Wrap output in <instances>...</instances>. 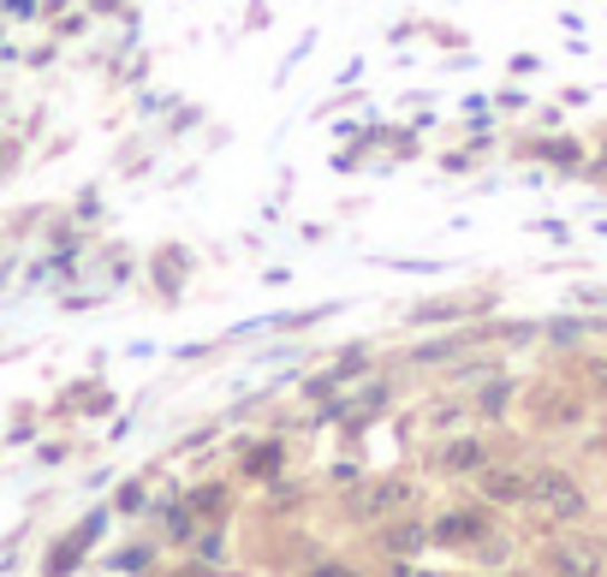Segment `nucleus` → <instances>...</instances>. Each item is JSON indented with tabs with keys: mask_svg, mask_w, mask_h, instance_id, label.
Returning <instances> with one entry per match:
<instances>
[{
	"mask_svg": "<svg viewBox=\"0 0 607 577\" xmlns=\"http://www.w3.org/2000/svg\"><path fill=\"white\" fill-rule=\"evenodd\" d=\"M423 524H405V518H399V524H388V536H381V548H388V554H399V559H405L411 548H423Z\"/></svg>",
	"mask_w": 607,
	"mask_h": 577,
	"instance_id": "obj_3",
	"label": "nucleus"
},
{
	"mask_svg": "<svg viewBox=\"0 0 607 577\" xmlns=\"http://www.w3.org/2000/svg\"><path fill=\"white\" fill-rule=\"evenodd\" d=\"M316 577H358V571H352V566H345V559H327V566H322Z\"/></svg>",
	"mask_w": 607,
	"mask_h": 577,
	"instance_id": "obj_6",
	"label": "nucleus"
},
{
	"mask_svg": "<svg viewBox=\"0 0 607 577\" xmlns=\"http://www.w3.org/2000/svg\"><path fill=\"white\" fill-rule=\"evenodd\" d=\"M530 495H536V500H542V506H548V512H554V518H578V512H584V500H578V488H571V482L560 477V470H542V477H536V482H530Z\"/></svg>",
	"mask_w": 607,
	"mask_h": 577,
	"instance_id": "obj_2",
	"label": "nucleus"
},
{
	"mask_svg": "<svg viewBox=\"0 0 607 577\" xmlns=\"http://www.w3.org/2000/svg\"><path fill=\"white\" fill-rule=\"evenodd\" d=\"M137 506H144V482H131L126 495H119V512H137Z\"/></svg>",
	"mask_w": 607,
	"mask_h": 577,
	"instance_id": "obj_5",
	"label": "nucleus"
},
{
	"mask_svg": "<svg viewBox=\"0 0 607 577\" xmlns=\"http://www.w3.org/2000/svg\"><path fill=\"white\" fill-rule=\"evenodd\" d=\"M482 459H489V452H482L477 441H459V447H447V452H441V464H447V470H482Z\"/></svg>",
	"mask_w": 607,
	"mask_h": 577,
	"instance_id": "obj_4",
	"label": "nucleus"
},
{
	"mask_svg": "<svg viewBox=\"0 0 607 577\" xmlns=\"http://www.w3.org/2000/svg\"><path fill=\"white\" fill-rule=\"evenodd\" d=\"M96 536H101V512H90V518H84L72 536H60V541H55V554H48V566H42V571H48V577H66V571H72L78 559H84V548H90Z\"/></svg>",
	"mask_w": 607,
	"mask_h": 577,
	"instance_id": "obj_1",
	"label": "nucleus"
}]
</instances>
